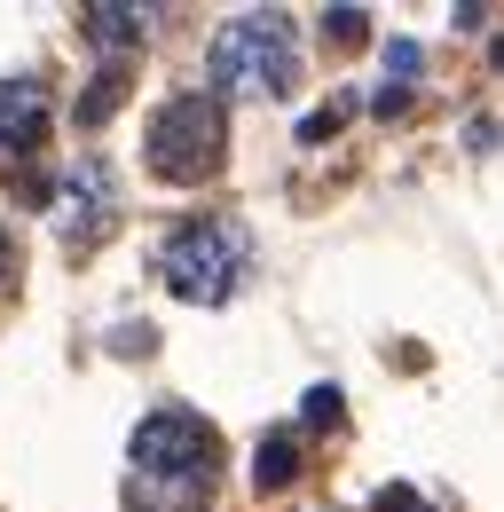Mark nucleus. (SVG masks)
<instances>
[{"label": "nucleus", "instance_id": "nucleus-1", "mask_svg": "<svg viewBox=\"0 0 504 512\" xmlns=\"http://www.w3.org/2000/svg\"><path fill=\"white\" fill-rule=\"evenodd\" d=\"M213 481H221V434L197 410L166 402V410H150L134 426V449H126L134 512H197L213 497Z\"/></svg>", "mask_w": 504, "mask_h": 512}, {"label": "nucleus", "instance_id": "nucleus-2", "mask_svg": "<svg viewBox=\"0 0 504 512\" xmlns=\"http://www.w3.org/2000/svg\"><path fill=\"white\" fill-rule=\"evenodd\" d=\"M252 268V237L245 221H221V213H197L182 221L166 245H158V276L174 300H197V308H221Z\"/></svg>", "mask_w": 504, "mask_h": 512}, {"label": "nucleus", "instance_id": "nucleus-3", "mask_svg": "<svg viewBox=\"0 0 504 512\" xmlns=\"http://www.w3.org/2000/svg\"><path fill=\"white\" fill-rule=\"evenodd\" d=\"M142 158H150V174L158 182H213L221 174V158H229V111H221V95H174V103H158V119L142 134Z\"/></svg>", "mask_w": 504, "mask_h": 512}, {"label": "nucleus", "instance_id": "nucleus-4", "mask_svg": "<svg viewBox=\"0 0 504 512\" xmlns=\"http://www.w3.org/2000/svg\"><path fill=\"white\" fill-rule=\"evenodd\" d=\"M292 79H300V32H292V16L252 8L237 24H221V40H213V87H229V95H284Z\"/></svg>", "mask_w": 504, "mask_h": 512}, {"label": "nucleus", "instance_id": "nucleus-5", "mask_svg": "<svg viewBox=\"0 0 504 512\" xmlns=\"http://www.w3.org/2000/svg\"><path fill=\"white\" fill-rule=\"evenodd\" d=\"M111 221H119V182H111V166H103V158H79V166L63 174V190H56V237L71 253H87Z\"/></svg>", "mask_w": 504, "mask_h": 512}, {"label": "nucleus", "instance_id": "nucleus-6", "mask_svg": "<svg viewBox=\"0 0 504 512\" xmlns=\"http://www.w3.org/2000/svg\"><path fill=\"white\" fill-rule=\"evenodd\" d=\"M56 127L48 111V87L40 79H0V166H24Z\"/></svg>", "mask_w": 504, "mask_h": 512}, {"label": "nucleus", "instance_id": "nucleus-7", "mask_svg": "<svg viewBox=\"0 0 504 512\" xmlns=\"http://www.w3.org/2000/svg\"><path fill=\"white\" fill-rule=\"evenodd\" d=\"M79 24H87V40H95V48H134L150 16H142V8H79Z\"/></svg>", "mask_w": 504, "mask_h": 512}, {"label": "nucleus", "instance_id": "nucleus-8", "mask_svg": "<svg viewBox=\"0 0 504 512\" xmlns=\"http://www.w3.org/2000/svg\"><path fill=\"white\" fill-rule=\"evenodd\" d=\"M292 473H300V442H292V434H268L260 457H252V489H284Z\"/></svg>", "mask_w": 504, "mask_h": 512}, {"label": "nucleus", "instance_id": "nucleus-9", "mask_svg": "<svg viewBox=\"0 0 504 512\" xmlns=\"http://www.w3.org/2000/svg\"><path fill=\"white\" fill-rule=\"evenodd\" d=\"M119 103H126V64H103V71H95V87L79 95V127H103Z\"/></svg>", "mask_w": 504, "mask_h": 512}, {"label": "nucleus", "instance_id": "nucleus-10", "mask_svg": "<svg viewBox=\"0 0 504 512\" xmlns=\"http://www.w3.org/2000/svg\"><path fill=\"white\" fill-rule=\"evenodd\" d=\"M363 24H371L363 8H331V16H323V32H331L339 48H347V40H363Z\"/></svg>", "mask_w": 504, "mask_h": 512}, {"label": "nucleus", "instance_id": "nucleus-11", "mask_svg": "<svg viewBox=\"0 0 504 512\" xmlns=\"http://www.w3.org/2000/svg\"><path fill=\"white\" fill-rule=\"evenodd\" d=\"M371 512H434V505H426L418 489H402V481H394V489H378V497H371Z\"/></svg>", "mask_w": 504, "mask_h": 512}, {"label": "nucleus", "instance_id": "nucleus-12", "mask_svg": "<svg viewBox=\"0 0 504 512\" xmlns=\"http://www.w3.org/2000/svg\"><path fill=\"white\" fill-rule=\"evenodd\" d=\"M308 426H339V386H315L308 394Z\"/></svg>", "mask_w": 504, "mask_h": 512}, {"label": "nucleus", "instance_id": "nucleus-13", "mask_svg": "<svg viewBox=\"0 0 504 512\" xmlns=\"http://www.w3.org/2000/svg\"><path fill=\"white\" fill-rule=\"evenodd\" d=\"M16 276V245H8V229H0V284Z\"/></svg>", "mask_w": 504, "mask_h": 512}]
</instances>
